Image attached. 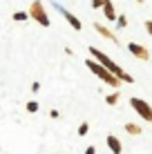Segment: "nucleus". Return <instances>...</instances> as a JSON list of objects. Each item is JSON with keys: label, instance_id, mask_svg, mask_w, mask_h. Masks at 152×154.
<instances>
[{"label": "nucleus", "instance_id": "obj_9", "mask_svg": "<svg viewBox=\"0 0 152 154\" xmlns=\"http://www.w3.org/2000/svg\"><path fill=\"white\" fill-rule=\"evenodd\" d=\"M103 14H105V18H107V20H119L116 11H114V5H112V0H107V2H105V7H103Z\"/></svg>", "mask_w": 152, "mask_h": 154}, {"label": "nucleus", "instance_id": "obj_19", "mask_svg": "<svg viewBox=\"0 0 152 154\" xmlns=\"http://www.w3.org/2000/svg\"><path fill=\"white\" fill-rule=\"evenodd\" d=\"M137 2H143V0H137Z\"/></svg>", "mask_w": 152, "mask_h": 154}, {"label": "nucleus", "instance_id": "obj_4", "mask_svg": "<svg viewBox=\"0 0 152 154\" xmlns=\"http://www.w3.org/2000/svg\"><path fill=\"white\" fill-rule=\"evenodd\" d=\"M130 105H132V109L137 112L143 121H148V123H152V105L150 103H145L143 98H130Z\"/></svg>", "mask_w": 152, "mask_h": 154}, {"label": "nucleus", "instance_id": "obj_15", "mask_svg": "<svg viewBox=\"0 0 152 154\" xmlns=\"http://www.w3.org/2000/svg\"><path fill=\"white\" fill-rule=\"evenodd\" d=\"M116 25H119V29H123V27H128V18H125V16H119V20H116Z\"/></svg>", "mask_w": 152, "mask_h": 154}, {"label": "nucleus", "instance_id": "obj_3", "mask_svg": "<svg viewBox=\"0 0 152 154\" xmlns=\"http://www.w3.org/2000/svg\"><path fill=\"white\" fill-rule=\"evenodd\" d=\"M29 18H34L38 25H43V27H49L51 25V20H49V16H47L45 11V7H43V2L40 0H34L31 2V7H29Z\"/></svg>", "mask_w": 152, "mask_h": 154}, {"label": "nucleus", "instance_id": "obj_11", "mask_svg": "<svg viewBox=\"0 0 152 154\" xmlns=\"http://www.w3.org/2000/svg\"><path fill=\"white\" fill-rule=\"evenodd\" d=\"M27 18H29V16L25 14V11H16V14H14V20H16V23H25Z\"/></svg>", "mask_w": 152, "mask_h": 154}, {"label": "nucleus", "instance_id": "obj_8", "mask_svg": "<svg viewBox=\"0 0 152 154\" xmlns=\"http://www.w3.org/2000/svg\"><path fill=\"white\" fill-rule=\"evenodd\" d=\"M94 29H96V31H98V34H101V36H103V38H107V40H112V42H116V36H114V34H112V31H110V29H105V27H103V25H101V23H96V25H94Z\"/></svg>", "mask_w": 152, "mask_h": 154}, {"label": "nucleus", "instance_id": "obj_16", "mask_svg": "<svg viewBox=\"0 0 152 154\" xmlns=\"http://www.w3.org/2000/svg\"><path fill=\"white\" fill-rule=\"evenodd\" d=\"M87 132H90V125H87V123H81V127H78V134H81V136H85Z\"/></svg>", "mask_w": 152, "mask_h": 154}, {"label": "nucleus", "instance_id": "obj_7", "mask_svg": "<svg viewBox=\"0 0 152 154\" xmlns=\"http://www.w3.org/2000/svg\"><path fill=\"white\" fill-rule=\"evenodd\" d=\"M105 143H107V147H110V150H112V154H121V152H123V145H121V141H119L114 134H110L107 139H105Z\"/></svg>", "mask_w": 152, "mask_h": 154}, {"label": "nucleus", "instance_id": "obj_18", "mask_svg": "<svg viewBox=\"0 0 152 154\" xmlns=\"http://www.w3.org/2000/svg\"><path fill=\"white\" fill-rule=\"evenodd\" d=\"M94 152H96V150H94L92 145H90V147H87V150H85V154H94Z\"/></svg>", "mask_w": 152, "mask_h": 154}, {"label": "nucleus", "instance_id": "obj_1", "mask_svg": "<svg viewBox=\"0 0 152 154\" xmlns=\"http://www.w3.org/2000/svg\"><path fill=\"white\" fill-rule=\"evenodd\" d=\"M87 51L92 54V58H94V60H96V63H101V65L105 67L107 72H112L114 76L119 78V81H123V83H134V78L130 76L128 72H123V67H119L114 60H110V58H107L105 54H103L101 49H96V47H87Z\"/></svg>", "mask_w": 152, "mask_h": 154}, {"label": "nucleus", "instance_id": "obj_14", "mask_svg": "<svg viewBox=\"0 0 152 154\" xmlns=\"http://www.w3.org/2000/svg\"><path fill=\"white\" fill-rule=\"evenodd\" d=\"M105 2H107V0H92V7L94 9H103V7H105Z\"/></svg>", "mask_w": 152, "mask_h": 154}, {"label": "nucleus", "instance_id": "obj_2", "mask_svg": "<svg viewBox=\"0 0 152 154\" xmlns=\"http://www.w3.org/2000/svg\"><path fill=\"white\" fill-rule=\"evenodd\" d=\"M85 65H87V69L94 72L98 78H101V81H105V85H112V87H119V85H121V81H119V78L114 76L112 72H107L105 67H103L101 63H96L94 58H87V60H85Z\"/></svg>", "mask_w": 152, "mask_h": 154}, {"label": "nucleus", "instance_id": "obj_5", "mask_svg": "<svg viewBox=\"0 0 152 154\" xmlns=\"http://www.w3.org/2000/svg\"><path fill=\"white\" fill-rule=\"evenodd\" d=\"M128 51H130L132 56L141 58V60H148V58H150V51L145 49L143 45H137V42H130V45H128Z\"/></svg>", "mask_w": 152, "mask_h": 154}, {"label": "nucleus", "instance_id": "obj_6", "mask_svg": "<svg viewBox=\"0 0 152 154\" xmlns=\"http://www.w3.org/2000/svg\"><path fill=\"white\" fill-rule=\"evenodd\" d=\"M58 11H60L63 16H65V20H67V23H70V25H72V27H74L76 31H81V29H83L81 20H78V18H76L74 14H70V11H67V9H63V7H58Z\"/></svg>", "mask_w": 152, "mask_h": 154}, {"label": "nucleus", "instance_id": "obj_10", "mask_svg": "<svg viewBox=\"0 0 152 154\" xmlns=\"http://www.w3.org/2000/svg\"><path fill=\"white\" fill-rule=\"evenodd\" d=\"M125 132H128V134H132V136H139V134H141V127L134 125V123H128V125H125Z\"/></svg>", "mask_w": 152, "mask_h": 154}, {"label": "nucleus", "instance_id": "obj_12", "mask_svg": "<svg viewBox=\"0 0 152 154\" xmlns=\"http://www.w3.org/2000/svg\"><path fill=\"white\" fill-rule=\"evenodd\" d=\"M105 100H107V105H116V100H119V92H114V94H110V96H107Z\"/></svg>", "mask_w": 152, "mask_h": 154}, {"label": "nucleus", "instance_id": "obj_13", "mask_svg": "<svg viewBox=\"0 0 152 154\" xmlns=\"http://www.w3.org/2000/svg\"><path fill=\"white\" fill-rule=\"evenodd\" d=\"M25 107H27V112H38V103H36V100H29Z\"/></svg>", "mask_w": 152, "mask_h": 154}, {"label": "nucleus", "instance_id": "obj_17", "mask_svg": "<svg viewBox=\"0 0 152 154\" xmlns=\"http://www.w3.org/2000/svg\"><path fill=\"white\" fill-rule=\"evenodd\" d=\"M145 29H148V34L152 36V20H148V23H145Z\"/></svg>", "mask_w": 152, "mask_h": 154}]
</instances>
